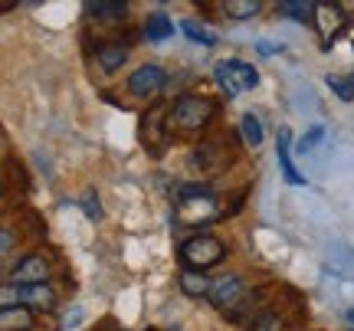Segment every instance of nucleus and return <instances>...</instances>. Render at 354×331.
Listing matches in <instances>:
<instances>
[{
    "label": "nucleus",
    "mask_w": 354,
    "mask_h": 331,
    "mask_svg": "<svg viewBox=\"0 0 354 331\" xmlns=\"http://www.w3.org/2000/svg\"><path fill=\"white\" fill-rule=\"evenodd\" d=\"M161 89H165V69L154 63L135 69L131 79H128V92H131L135 99H151V95H158Z\"/></svg>",
    "instance_id": "5"
},
{
    "label": "nucleus",
    "mask_w": 354,
    "mask_h": 331,
    "mask_svg": "<svg viewBox=\"0 0 354 331\" xmlns=\"http://www.w3.org/2000/svg\"><path fill=\"white\" fill-rule=\"evenodd\" d=\"M10 249H13V229L3 227V256H10Z\"/></svg>",
    "instance_id": "24"
},
{
    "label": "nucleus",
    "mask_w": 354,
    "mask_h": 331,
    "mask_svg": "<svg viewBox=\"0 0 354 331\" xmlns=\"http://www.w3.org/2000/svg\"><path fill=\"white\" fill-rule=\"evenodd\" d=\"M220 10L233 20H246V17H256L263 10V3L259 0H227V3H220Z\"/></svg>",
    "instance_id": "16"
},
{
    "label": "nucleus",
    "mask_w": 354,
    "mask_h": 331,
    "mask_svg": "<svg viewBox=\"0 0 354 331\" xmlns=\"http://www.w3.org/2000/svg\"><path fill=\"white\" fill-rule=\"evenodd\" d=\"M86 10L88 17H95L102 23H122L128 17V3H118V0H88Z\"/></svg>",
    "instance_id": "9"
},
{
    "label": "nucleus",
    "mask_w": 354,
    "mask_h": 331,
    "mask_svg": "<svg viewBox=\"0 0 354 331\" xmlns=\"http://www.w3.org/2000/svg\"><path fill=\"white\" fill-rule=\"evenodd\" d=\"M177 282H180V292L190 295V299H201V295H210V289H214V282L203 276L201 269H180V276H177Z\"/></svg>",
    "instance_id": "11"
},
{
    "label": "nucleus",
    "mask_w": 354,
    "mask_h": 331,
    "mask_svg": "<svg viewBox=\"0 0 354 331\" xmlns=\"http://www.w3.org/2000/svg\"><path fill=\"white\" fill-rule=\"evenodd\" d=\"M125 56H128V50L122 43H102L99 50H95V59H99V66L105 73H115L118 66H125Z\"/></svg>",
    "instance_id": "15"
},
{
    "label": "nucleus",
    "mask_w": 354,
    "mask_h": 331,
    "mask_svg": "<svg viewBox=\"0 0 354 331\" xmlns=\"http://www.w3.org/2000/svg\"><path fill=\"white\" fill-rule=\"evenodd\" d=\"M240 131H243V141H246L250 148H259V144H263V122H259V118H256L253 112L243 115Z\"/></svg>",
    "instance_id": "18"
},
{
    "label": "nucleus",
    "mask_w": 354,
    "mask_h": 331,
    "mask_svg": "<svg viewBox=\"0 0 354 331\" xmlns=\"http://www.w3.org/2000/svg\"><path fill=\"white\" fill-rule=\"evenodd\" d=\"M216 112V102L207 95H180L174 102V125L184 131H197L203 128Z\"/></svg>",
    "instance_id": "3"
},
{
    "label": "nucleus",
    "mask_w": 354,
    "mask_h": 331,
    "mask_svg": "<svg viewBox=\"0 0 354 331\" xmlns=\"http://www.w3.org/2000/svg\"><path fill=\"white\" fill-rule=\"evenodd\" d=\"M259 50H263V53H276V50H282V46H272V43H259Z\"/></svg>",
    "instance_id": "25"
},
{
    "label": "nucleus",
    "mask_w": 354,
    "mask_h": 331,
    "mask_svg": "<svg viewBox=\"0 0 354 331\" xmlns=\"http://www.w3.org/2000/svg\"><path fill=\"white\" fill-rule=\"evenodd\" d=\"M180 30H184L194 43H201V46H216V33H214V30H207L203 23H197V20H184V23H180Z\"/></svg>",
    "instance_id": "19"
},
{
    "label": "nucleus",
    "mask_w": 354,
    "mask_h": 331,
    "mask_svg": "<svg viewBox=\"0 0 354 331\" xmlns=\"http://www.w3.org/2000/svg\"><path fill=\"white\" fill-rule=\"evenodd\" d=\"M348 319H351V321H354V312H351V315H348Z\"/></svg>",
    "instance_id": "26"
},
{
    "label": "nucleus",
    "mask_w": 354,
    "mask_h": 331,
    "mask_svg": "<svg viewBox=\"0 0 354 331\" xmlns=\"http://www.w3.org/2000/svg\"><path fill=\"white\" fill-rule=\"evenodd\" d=\"M46 279H50V263L43 259V256H26V259H20L17 266L10 269V282L13 285H46Z\"/></svg>",
    "instance_id": "7"
},
{
    "label": "nucleus",
    "mask_w": 354,
    "mask_h": 331,
    "mask_svg": "<svg viewBox=\"0 0 354 331\" xmlns=\"http://www.w3.org/2000/svg\"><path fill=\"white\" fill-rule=\"evenodd\" d=\"M243 299H246V285H243L240 276H223V279L214 282V289H210V302H214L220 312L240 308Z\"/></svg>",
    "instance_id": "6"
},
{
    "label": "nucleus",
    "mask_w": 354,
    "mask_h": 331,
    "mask_svg": "<svg viewBox=\"0 0 354 331\" xmlns=\"http://www.w3.org/2000/svg\"><path fill=\"white\" fill-rule=\"evenodd\" d=\"M174 37V20L167 17V13H151L148 17V23H145V39H151V43H165V39Z\"/></svg>",
    "instance_id": "14"
},
{
    "label": "nucleus",
    "mask_w": 354,
    "mask_h": 331,
    "mask_svg": "<svg viewBox=\"0 0 354 331\" xmlns=\"http://www.w3.org/2000/svg\"><path fill=\"white\" fill-rule=\"evenodd\" d=\"M214 79L230 99H236V95L250 92L259 82V73L250 63H243V59H223V63L214 66Z\"/></svg>",
    "instance_id": "1"
},
{
    "label": "nucleus",
    "mask_w": 354,
    "mask_h": 331,
    "mask_svg": "<svg viewBox=\"0 0 354 331\" xmlns=\"http://www.w3.org/2000/svg\"><path fill=\"white\" fill-rule=\"evenodd\" d=\"M328 86L335 92H338V95H342L344 102H348V99H354V82H348V79H338V76H328Z\"/></svg>",
    "instance_id": "21"
},
{
    "label": "nucleus",
    "mask_w": 354,
    "mask_h": 331,
    "mask_svg": "<svg viewBox=\"0 0 354 331\" xmlns=\"http://www.w3.org/2000/svg\"><path fill=\"white\" fill-rule=\"evenodd\" d=\"M250 331H289V321L282 319L279 312H266V315H259V319L253 321Z\"/></svg>",
    "instance_id": "20"
},
{
    "label": "nucleus",
    "mask_w": 354,
    "mask_h": 331,
    "mask_svg": "<svg viewBox=\"0 0 354 331\" xmlns=\"http://www.w3.org/2000/svg\"><path fill=\"white\" fill-rule=\"evenodd\" d=\"M0 328L3 331H30L33 328V312L24 305H3V312H0Z\"/></svg>",
    "instance_id": "12"
},
{
    "label": "nucleus",
    "mask_w": 354,
    "mask_h": 331,
    "mask_svg": "<svg viewBox=\"0 0 354 331\" xmlns=\"http://www.w3.org/2000/svg\"><path fill=\"white\" fill-rule=\"evenodd\" d=\"M279 10L289 13L292 20H302V23H315V10L318 3H302V0H282Z\"/></svg>",
    "instance_id": "17"
},
{
    "label": "nucleus",
    "mask_w": 354,
    "mask_h": 331,
    "mask_svg": "<svg viewBox=\"0 0 354 331\" xmlns=\"http://www.w3.org/2000/svg\"><path fill=\"white\" fill-rule=\"evenodd\" d=\"M223 243L216 240V236H207V233H197V236H190V240L180 243V263L184 269H207V266H216L220 259H223Z\"/></svg>",
    "instance_id": "2"
},
{
    "label": "nucleus",
    "mask_w": 354,
    "mask_h": 331,
    "mask_svg": "<svg viewBox=\"0 0 354 331\" xmlns=\"http://www.w3.org/2000/svg\"><path fill=\"white\" fill-rule=\"evenodd\" d=\"M82 210H86L88 217L92 220H99L102 217V207H99V200H92V197H86V200H82Z\"/></svg>",
    "instance_id": "23"
},
{
    "label": "nucleus",
    "mask_w": 354,
    "mask_h": 331,
    "mask_svg": "<svg viewBox=\"0 0 354 331\" xmlns=\"http://www.w3.org/2000/svg\"><path fill=\"white\" fill-rule=\"evenodd\" d=\"M165 115V105H158V108H151V112L145 115V125H141V138H145V148L151 144L154 151H161V141H165V135H161V118Z\"/></svg>",
    "instance_id": "13"
},
{
    "label": "nucleus",
    "mask_w": 354,
    "mask_h": 331,
    "mask_svg": "<svg viewBox=\"0 0 354 331\" xmlns=\"http://www.w3.org/2000/svg\"><path fill=\"white\" fill-rule=\"evenodd\" d=\"M344 10L338 7V3H318V10H315V23H318V30H322V37L325 39H331L338 30L344 26Z\"/></svg>",
    "instance_id": "8"
},
{
    "label": "nucleus",
    "mask_w": 354,
    "mask_h": 331,
    "mask_svg": "<svg viewBox=\"0 0 354 331\" xmlns=\"http://www.w3.org/2000/svg\"><path fill=\"white\" fill-rule=\"evenodd\" d=\"M322 135H325L322 128H312V131H308V135L302 138V144H299V148H302V151H312V148H315V141L322 138Z\"/></svg>",
    "instance_id": "22"
},
{
    "label": "nucleus",
    "mask_w": 354,
    "mask_h": 331,
    "mask_svg": "<svg viewBox=\"0 0 354 331\" xmlns=\"http://www.w3.org/2000/svg\"><path fill=\"white\" fill-rule=\"evenodd\" d=\"M289 128H282L279 131V144H276V158H279V167H282V178L289 180L292 187H305V178L295 171V164H292V158H289Z\"/></svg>",
    "instance_id": "10"
},
{
    "label": "nucleus",
    "mask_w": 354,
    "mask_h": 331,
    "mask_svg": "<svg viewBox=\"0 0 354 331\" xmlns=\"http://www.w3.org/2000/svg\"><path fill=\"white\" fill-rule=\"evenodd\" d=\"M13 299L24 308L30 305V308H43V312H50L56 305V292L50 285H13V282H7L3 285V305H13Z\"/></svg>",
    "instance_id": "4"
}]
</instances>
